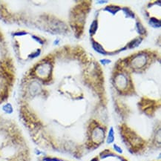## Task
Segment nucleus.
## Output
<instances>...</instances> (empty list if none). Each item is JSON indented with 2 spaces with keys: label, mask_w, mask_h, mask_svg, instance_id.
Segmentation results:
<instances>
[{
  "label": "nucleus",
  "mask_w": 161,
  "mask_h": 161,
  "mask_svg": "<svg viewBox=\"0 0 161 161\" xmlns=\"http://www.w3.org/2000/svg\"><path fill=\"white\" fill-rule=\"evenodd\" d=\"M14 81V64L4 34L0 30V104L9 97Z\"/></svg>",
  "instance_id": "obj_1"
},
{
  "label": "nucleus",
  "mask_w": 161,
  "mask_h": 161,
  "mask_svg": "<svg viewBox=\"0 0 161 161\" xmlns=\"http://www.w3.org/2000/svg\"><path fill=\"white\" fill-rule=\"evenodd\" d=\"M39 161H71L68 159H63L59 157H53V156H45L42 157Z\"/></svg>",
  "instance_id": "obj_3"
},
{
  "label": "nucleus",
  "mask_w": 161,
  "mask_h": 161,
  "mask_svg": "<svg viewBox=\"0 0 161 161\" xmlns=\"http://www.w3.org/2000/svg\"><path fill=\"white\" fill-rule=\"evenodd\" d=\"M90 161H128V160L112 150L107 148L101 151L98 155L95 156Z\"/></svg>",
  "instance_id": "obj_2"
}]
</instances>
